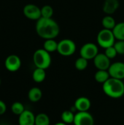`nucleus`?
<instances>
[{
	"label": "nucleus",
	"instance_id": "obj_7",
	"mask_svg": "<svg viewBox=\"0 0 124 125\" xmlns=\"http://www.w3.org/2000/svg\"><path fill=\"white\" fill-rule=\"evenodd\" d=\"M23 12L24 15L30 20L38 21L42 17L41 9L38 6L33 4H28L25 5Z\"/></svg>",
	"mask_w": 124,
	"mask_h": 125
},
{
	"label": "nucleus",
	"instance_id": "obj_27",
	"mask_svg": "<svg viewBox=\"0 0 124 125\" xmlns=\"http://www.w3.org/2000/svg\"><path fill=\"white\" fill-rule=\"evenodd\" d=\"M114 47L118 53V54L124 55V40H118L115 42Z\"/></svg>",
	"mask_w": 124,
	"mask_h": 125
},
{
	"label": "nucleus",
	"instance_id": "obj_3",
	"mask_svg": "<svg viewBox=\"0 0 124 125\" xmlns=\"http://www.w3.org/2000/svg\"><path fill=\"white\" fill-rule=\"evenodd\" d=\"M33 62L36 67L46 70L51 64L50 54L44 48L38 49L34 53Z\"/></svg>",
	"mask_w": 124,
	"mask_h": 125
},
{
	"label": "nucleus",
	"instance_id": "obj_10",
	"mask_svg": "<svg viewBox=\"0 0 124 125\" xmlns=\"http://www.w3.org/2000/svg\"><path fill=\"white\" fill-rule=\"evenodd\" d=\"M6 69L10 72H16L21 67V60L19 56L15 54L8 56L4 62Z\"/></svg>",
	"mask_w": 124,
	"mask_h": 125
},
{
	"label": "nucleus",
	"instance_id": "obj_12",
	"mask_svg": "<svg viewBox=\"0 0 124 125\" xmlns=\"http://www.w3.org/2000/svg\"><path fill=\"white\" fill-rule=\"evenodd\" d=\"M18 116V125H35L36 116L31 111L25 110Z\"/></svg>",
	"mask_w": 124,
	"mask_h": 125
},
{
	"label": "nucleus",
	"instance_id": "obj_21",
	"mask_svg": "<svg viewBox=\"0 0 124 125\" xmlns=\"http://www.w3.org/2000/svg\"><path fill=\"white\" fill-rule=\"evenodd\" d=\"M75 114H74V112L72 111H64L61 116V120L64 123L67 124V125H69V124H72L74 122L75 120Z\"/></svg>",
	"mask_w": 124,
	"mask_h": 125
},
{
	"label": "nucleus",
	"instance_id": "obj_18",
	"mask_svg": "<svg viewBox=\"0 0 124 125\" xmlns=\"http://www.w3.org/2000/svg\"><path fill=\"white\" fill-rule=\"evenodd\" d=\"M113 32L115 39L118 40H124V22L117 23L113 29Z\"/></svg>",
	"mask_w": 124,
	"mask_h": 125
},
{
	"label": "nucleus",
	"instance_id": "obj_28",
	"mask_svg": "<svg viewBox=\"0 0 124 125\" xmlns=\"http://www.w3.org/2000/svg\"><path fill=\"white\" fill-rule=\"evenodd\" d=\"M7 111V105L5 103L0 100V116L3 115Z\"/></svg>",
	"mask_w": 124,
	"mask_h": 125
},
{
	"label": "nucleus",
	"instance_id": "obj_30",
	"mask_svg": "<svg viewBox=\"0 0 124 125\" xmlns=\"http://www.w3.org/2000/svg\"><path fill=\"white\" fill-rule=\"evenodd\" d=\"M0 85H1V79H0Z\"/></svg>",
	"mask_w": 124,
	"mask_h": 125
},
{
	"label": "nucleus",
	"instance_id": "obj_26",
	"mask_svg": "<svg viewBox=\"0 0 124 125\" xmlns=\"http://www.w3.org/2000/svg\"><path fill=\"white\" fill-rule=\"evenodd\" d=\"M105 55H106L110 59H114V58L117 56V54H118V53H117V51H116V50H115L114 45L105 48Z\"/></svg>",
	"mask_w": 124,
	"mask_h": 125
},
{
	"label": "nucleus",
	"instance_id": "obj_4",
	"mask_svg": "<svg viewBox=\"0 0 124 125\" xmlns=\"http://www.w3.org/2000/svg\"><path fill=\"white\" fill-rule=\"evenodd\" d=\"M115 37L113 32V30L104 29H102L97 35V42L99 45L103 48H107L110 46H113L115 44Z\"/></svg>",
	"mask_w": 124,
	"mask_h": 125
},
{
	"label": "nucleus",
	"instance_id": "obj_1",
	"mask_svg": "<svg viewBox=\"0 0 124 125\" xmlns=\"http://www.w3.org/2000/svg\"><path fill=\"white\" fill-rule=\"evenodd\" d=\"M36 31L40 37L45 40L54 39L60 32V27L53 19L41 17L37 21Z\"/></svg>",
	"mask_w": 124,
	"mask_h": 125
},
{
	"label": "nucleus",
	"instance_id": "obj_9",
	"mask_svg": "<svg viewBox=\"0 0 124 125\" xmlns=\"http://www.w3.org/2000/svg\"><path fill=\"white\" fill-rule=\"evenodd\" d=\"M111 78L123 80L124 79V63L117 62L111 64L108 69Z\"/></svg>",
	"mask_w": 124,
	"mask_h": 125
},
{
	"label": "nucleus",
	"instance_id": "obj_29",
	"mask_svg": "<svg viewBox=\"0 0 124 125\" xmlns=\"http://www.w3.org/2000/svg\"><path fill=\"white\" fill-rule=\"evenodd\" d=\"M55 125H67V124L64 123L63 122H58V123H56Z\"/></svg>",
	"mask_w": 124,
	"mask_h": 125
},
{
	"label": "nucleus",
	"instance_id": "obj_23",
	"mask_svg": "<svg viewBox=\"0 0 124 125\" xmlns=\"http://www.w3.org/2000/svg\"><path fill=\"white\" fill-rule=\"evenodd\" d=\"M11 111L15 115L20 116L25 111V108H24V105L21 103L15 102L12 103L11 106Z\"/></svg>",
	"mask_w": 124,
	"mask_h": 125
},
{
	"label": "nucleus",
	"instance_id": "obj_22",
	"mask_svg": "<svg viewBox=\"0 0 124 125\" xmlns=\"http://www.w3.org/2000/svg\"><path fill=\"white\" fill-rule=\"evenodd\" d=\"M50 120L49 116L45 113H40L35 117V125H50Z\"/></svg>",
	"mask_w": 124,
	"mask_h": 125
},
{
	"label": "nucleus",
	"instance_id": "obj_8",
	"mask_svg": "<svg viewBox=\"0 0 124 125\" xmlns=\"http://www.w3.org/2000/svg\"><path fill=\"white\" fill-rule=\"evenodd\" d=\"M73 124L75 125H94V119L88 111L75 114Z\"/></svg>",
	"mask_w": 124,
	"mask_h": 125
},
{
	"label": "nucleus",
	"instance_id": "obj_2",
	"mask_svg": "<svg viewBox=\"0 0 124 125\" xmlns=\"http://www.w3.org/2000/svg\"><path fill=\"white\" fill-rule=\"evenodd\" d=\"M102 90L110 98H121L124 94V82L122 80L110 77L102 84Z\"/></svg>",
	"mask_w": 124,
	"mask_h": 125
},
{
	"label": "nucleus",
	"instance_id": "obj_16",
	"mask_svg": "<svg viewBox=\"0 0 124 125\" xmlns=\"http://www.w3.org/2000/svg\"><path fill=\"white\" fill-rule=\"evenodd\" d=\"M46 78L45 70L42 68H36L32 73V78L36 83H42Z\"/></svg>",
	"mask_w": 124,
	"mask_h": 125
},
{
	"label": "nucleus",
	"instance_id": "obj_11",
	"mask_svg": "<svg viewBox=\"0 0 124 125\" xmlns=\"http://www.w3.org/2000/svg\"><path fill=\"white\" fill-rule=\"evenodd\" d=\"M94 64L98 70H108L111 65L110 59L105 55V53H98L94 59Z\"/></svg>",
	"mask_w": 124,
	"mask_h": 125
},
{
	"label": "nucleus",
	"instance_id": "obj_14",
	"mask_svg": "<svg viewBox=\"0 0 124 125\" xmlns=\"http://www.w3.org/2000/svg\"><path fill=\"white\" fill-rule=\"evenodd\" d=\"M118 0H105L103 4V11L107 15H112L119 7Z\"/></svg>",
	"mask_w": 124,
	"mask_h": 125
},
{
	"label": "nucleus",
	"instance_id": "obj_17",
	"mask_svg": "<svg viewBox=\"0 0 124 125\" xmlns=\"http://www.w3.org/2000/svg\"><path fill=\"white\" fill-rule=\"evenodd\" d=\"M110 78V75L108 70H98V71L94 75V78L96 81L102 84L105 83Z\"/></svg>",
	"mask_w": 124,
	"mask_h": 125
},
{
	"label": "nucleus",
	"instance_id": "obj_5",
	"mask_svg": "<svg viewBox=\"0 0 124 125\" xmlns=\"http://www.w3.org/2000/svg\"><path fill=\"white\" fill-rule=\"evenodd\" d=\"M76 45L75 42L69 39H64L58 43L57 51L64 56H69L75 53Z\"/></svg>",
	"mask_w": 124,
	"mask_h": 125
},
{
	"label": "nucleus",
	"instance_id": "obj_20",
	"mask_svg": "<svg viewBox=\"0 0 124 125\" xmlns=\"http://www.w3.org/2000/svg\"><path fill=\"white\" fill-rule=\"evenodd\" d=\"M102 23L105 29H110V30H113L117 24L115 23V19L110 15H106L103 18V19L102 21Z\"/></svg>",
	"mask_w": 124,
	"mask_h": 125
},
{
	"label": "nucleus",
	"instance_id": "obj_6",
	"mask_svg": "<svg viewBox=\"0 0 124 125\" xmlns=\"http://www.w3.org/2000/svg\"><path fill=\"white\" fill-rule=\"evenodd\" d=\"M99 53V49L96 45L92 42L86 43L82 46L80 51L81 57L86 59L87 60L94 59Z\"/></svg>",
	"mask_w": 124,
	"mask_h": 125
},
{
	"label": "nucleus",
	"instance_id": "obj_19",
	"mask_svg": "<svg viewBox=\"0 0 124 125\" xmlns=\"http://www.w3.org/2000/svg\"><path fill=\"white\" fill-rule=\"evenodd\" d=\"M58 43L54 39H49L45 40L43 44V48L49 53L56 51L58 49Z\"/></svg>",
	"mask_w": 124,
	"mask_h": 125
},
{
	"label": "nucleus",
	"instance_id": "obj_13",
	"mask_svg": "<svg viewBox=\"0 0 124 125\" xmlns=\"http://www.w3.org/2000/svg\"><path fill=\"white\" fill-rule=\"evenodd\" d=\"M91 106V100L86 97H78L74 105V108H75L77 112H83V111H88Z\"/></svg>",
	"mask_w": 124,
	"mask_h": 125
},
{
	"label": "nucleus",
	"instance_id": "obj_24",
	"mask_svg": "<svg viewBox=\"0 0 124 125\" xmlns=\"http://www.w3.org/2000/svg\"><path fill=\"white\" fill-rule=\"evenodd\" d=\"M88 60H87L86 59L80 56L75 61V68L80 71H83L86 70L88 67Z\"/></svg>",
	"mask_w": 124,
	"mask_h": 125
},
{
	"label": "nucleus",
	"instance_id": "obj_15",
	"mask_svg": "<svg viewBox=\"0 0 124 125\" xmlns=\"http://www.w3.org/2000/svg\"><path fill=\"white\" fill-rule=\"evenodd\" d=\"M42 90L38 87L31 88L28 93V98L32 103H37L42 99Z\"/></svg>",
	"mask_w": 124,
	"mask_h": 125
},
{
	"label": "nucleus",
	"instance_id": "obj_25",
	"mask_svg": "<svg viewBox=\"0 0 124 125\" xmlns=\"http://www.w3.org/2000/svg\"><path fill=\"white\" fill-rule=\"evenodd\" d=\"M41 15L42 18H51L53 15V9L50 5H45L41 8Z\"/></svg>",
	"mask_w": 124,
	"mask_h": 125
}]
</instances>
